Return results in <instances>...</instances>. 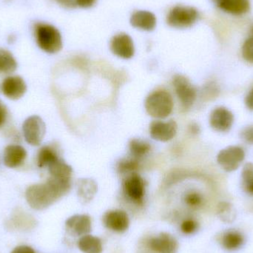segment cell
Instances as JSON below:
<instances>
[{
    "mask_svg": "<svg viewBox=\"0 0 253 253\" xmlns=\"http://www.w3.org/2000/svg\"><path fill=\"white\" fill-rule=\"evenodd\" d=\"M27 157V151L23 147L16 144L8 145L4 149V164L10 168H17L20 166Z\"/></svg>",
    "mask_w": 253,
    "mask_h": 253,
    "instance_id": "16",
    "label": "cell"
},
{
    "mask_svg": "<svg viewBox=\"0 0 253 253\" xmlns=\"http://www.w3.org/2000/svg\"><path fill=\"white\" fill-rule=\"evenodd\" d=\"M26 83L19 76L7 77L1 84L3 94L12 100H17L22 98L26 93Z\"/></svg>",
    "mask_w": 253,
    "mask_h": 253,
    "instance_id": "11",
    "label": "cell"
},
{
    "mask_svg": "<svg viewBox=\"0 0 253 253\" xmlns=\"http://www.w3.org/2000/svg\"><path fill=\"white\" fill-rule=\"evenodd\" d=\"M123 190L129 200L141 205L145 195V181L136 172L129 174L123 181Z\"/></svg>",
    "mask_w": 253,
    "mask_h": 253,
    "instance_id": "6",
    "label": "cell"
},
{
    "mask_svg": "<svg viewBox=\"0 0 253 253\" xmlns=\"http://www.w3.org/2000/svg\"><path fill=\"white\" fill-rule=\"evenodd\" d=\"M78 247L83 253H102L103 251L101 239L89 234L80 238L78 241Z\"/></svg>",
    "mask_w": 253,
    "mask_h": 253,
    "instance_id": "21",
    "label": "cell"
},
{
    "mask_svg": "<svg viewBox=\"0 0 253 253\" xmlns=\"http://www.w3.org/2000/svg\"><path fill=\"white\" fill-rule=\"evenodd\" d=\"M67 231L75 236H84L92 230V221L87 215H75L65 222Z\"/></svg>",
    "mask_w": 253,
    "mask_h": 253,
    "instance_id": "14",
    "label": "cell"
},
{
    "mask_svg": "<svg viewBox=\"0 0 253 253\" xmlns=\"http://www.w3.org/2000/svg\"><path fill=\"white\" fill-rule=\"evenodd\" d=\"M176 123L173 120L168 122L156 120L152 122L150 126V134L153 139L156 141L167 142L170 141L177 133Z\"/></svg>",
    "mask_w": 253,
    "mask_h": 253,
    "instance_id": "9",
    "label": "cell"
},
{
    "mask_svg": "<svg viewBox=\"0 0 253 253\" xmlns=\"http://www.w3.org/2000/svg\"><path fill=\"white\" fill-rule=\"evenodd\" d=\"M245 243V237L240 232L236 230H228L223 235L221 244L223 248L229 251H235L240 249Z\"/></svg>",
    "mask_w": 253,
    "mask_h": 253,
    "instance_id": "19",
    "label": "cell"
},
{
    "mask_svg": "<svg viewBox=\"0 0 253 253\" xmlns=\"http://www.w3.org/2000/svg\"><path fill=\"white\" fill-rule=\"evenodd\" d=\"M35 33L37 44L42 50L48 53H56L62 49V37L55 27L47 24H37Z\"/></svg>",
    "mask_w": 253,
    "mask_h": 253,
    "instance_id": "3",
    "label": "cell"
},
{
    "mask_svg": "<svg viewBox=\"0 0 253 253\" xmlns=\"http://www.w3.org/2000/svg\"><path fill=\"white\" fill-rule=\"evenodd\" d=\"M234 122L233 114L227 108L220 107L215 108L211 115V126L218 132H227L233 126Z\"/></svg>",
    "mask_w": 253,
    "mask_h": 253,
    "instance_id": "15",
    "label": "cell"
},
{
    "mask_svg": "<svg viewBox=\"0 0 253 253\" xmlns=\"http://www.w3.org/2000/svg\"><path fill=\"white\" fill-rule=\"evenodd\" d=\"M242 180L245 190L253 196V164L248 163L242 170Z\"/></svg>",
    "mask_w": 253,
    "mask_h": 253,
    "instance_id": "26",
    "label": "cell"
},
{
    "mask_svg": "<svg viewBox=\"0 0 253 253\" xmlns=\"http://www.w3.org/2000/svg\"><path fill=\"white\" fill-rule=\"evenodd\" d=\"M11 253H35L32 248L28 246H19L15 248Z\"/></svg>",
    "mask_w": 253,
    "mask_h": 253,
    "instance_id": "34",
    "label": "cell"
},
{
    "mask_svg": "<svg viewBox=\"0 0 253 253\" xmlns=\"http://www.w3.org/2000/svg\"><path fill=\"white\" fill-rule=\"evenodd\" d=\"M97 192V185L93 180L90 178H83L78 181L77 193L79 198L83 202H89L94 197Z\"/></svg>",
    "mask_w": 253,
    "mask_h": 253,
    "instance_id": "20",
    "label": "cell"
},
{
    "mask_svg": "<svg viewBox=\"0 0 253 253\" xmlns=\"http://www.w3.org/2000/svg\"><path fill=\"white\" fill-rule=\"evenodd\" d=\"M173 87L181 105L185 108H190L196 99V90L194 86L184 76L176 75L174 77Z\"/></svg>",
    "mask_w": 253,
    "mask_h": 253,
    "instance_id": "8",
    "label": "cell"
},
{
    "mask_svg": "<svg viewBox=\"0 0 253 253\" xmlns=\"http://www.w3.org/2000/svg\"><path fill=\"white\" fill-rule=\"evenodd\" d=\"M17 62L13 55L4 49L0 48V73L9 74L14 72Z\"/></svg>",
    "mask_w": 253,
    "mask_h": 253,
    "instance_id": "25",
    "label": "cell"
},
{
    "mask_svg": "<svg viewBox=\"0 0 253 253\" xmlns=\"http://www.w3.org/2000/svg\"><path fill=\"white\" fill-rule=\"evenodd\" d=\"M199 19V13L196 9L185 6H176L169 11L168 23L176 28L191 27Z\"/></svg>",
    "mask_w": 253,
    "mask_h": 253,
    "instance_id": "4",
    "label": "cell"
},
{
    "mask_svg": "<svg viewBox=\"0 0 253 253\" xmlns=\"http://www.w3.org/2000/svg\"><path fill=\"white\" fill-rule=\"evenodd\" d=\"M54 1L65 7H74L77 5L75 0H54Z\"/></svg>",
    "mask_w": 253,
    "mask_h": 253,
    "instance_id": "35",
    "label": "cell"
},
{
    "mask_svg": "<svg viewBox=\"0 0 253 253\" xmlns=\"http://www.w3.org/2000/svg\"><path fill=\"white\" fill-rule=\"evenodd\" d=\"M138 162H139V160L132 157L130 159H123L119 163V172L121 174H125L126 175L134 173L135 171L138 169Z\"/></svg>",
    "mask_w": 253,
    "mask_h": 253,
    "instance_id": "27",
    "label": "cell"
},
{
    "mask_svg": "<svg viewBox=\"0 0 253 253\" xmlns=\"http://www.w3.org/2000/svg\"><path fill=\"white\" fill-rule=\"evenodd\" d=\"M251 36H253V28H252V30H251Z\"/></svg>",
    "mask_w": 253,
    "mask_h": 253,
    "instance_id": "37",
    "label": "cell"
},
{
    "mask_svg": "<svg viewBox=\"0 0 253 253\" xmlns=\"http://www.w3.org/2000/svg\"><path fill=\"white\" fill-rule=\"evenodd\" d=\"M25 141L32 146L41 144L45 135L46 126L44 121L38 116L27 119L22 126Z\"/></svg>",
    "mask_w": 253,
    "mask_h": 253,
    "instance_id": "5",
    "label": "cell"
},
{
    "mask_svg": "<svg viewBox=\"0 0 253 253\" xmlns=\"http://www.w3.org/2000/svg\"><path fill=\"white\" fill-rule=\"evenodd\" d=\"M213 1H215V3H217L218 1H219V0H213Z\"/></svg>",
    "mask_w": 253,
    "mask_h": 253,
    "instance_id": "38",
    "label": "cell"
},
{
    "mask_svg": "<svg viewBox=\"0 0 253 253\" xmlns=\"http://www.w3.org/2000/svg\"><path fill=\"white\" fill-rule=\"evenodd\" d=\"M199 227V224L193 219H186L181 223V230L183 233L187 235L193 234Z\"/></svg>",
    "mask_w": 253,
    "mask_h": 253,
    "instance_id": "30",
    "label": "cell"
},
{
    "mask_svg": "<svg viewBox=\"0 0 253 253\" xmlns=\"http://www.w3.org/2000/svg\"><path fill=\"white\" fill-rule=\"evenodd\" d=\"M242 55L245 60L253 63V36H251L244 43Z\"/></svg>",
    "mask_w": 253,
    "mask_h": 253,
    "instance_id": "29",
    "label": "cell"
},
{
    "mask_svg": "<svg viewBox=\"0 0 253 253\" xmlns=\"http://www.w3.org/2000/svg\"><path fill=\"white\" fill-rule=\"evenodd\" d=\"M129 149L131 156L140 160L150 151L151 147L147 141L139 138H133L129 142Z\"/></svg>",
    "mask_w": 253,
    "mask_h": 253,
    "instance_id": "24",
    "label": "cell"
},
{
    "mask_svg": "<svg viewBox=\"0 0 253 253\" xmlns=\"http://www.w3.org/2000/svg\"><path fill=\"white\" fill-rule=\"evenodd\" d=\"M146 111L150 117L158 120H164L169 117L173 109V100L169 92L158 90L152 92L147 99Z\"/></svg>",
    "mask_w": 253,
    "mask_h": 253,
    "instance_id": "2",
    "label": "cell"
},
{
    "mask_svg": "<svg viewBox=\"0 0 253 253\" xmlns=\"http://www.w3.org/2000/svg\"><path fill=\"white\" fill-rule=\"evenodd\" d=\"M242 138L247 143L253 144V126H248L242 131Z\"/></svg>",
    "mask_w": 253,
    "mask_h": 253,
    "instance_id": "31",
    "label": "cell"
},
{
    "mask_svg": "<svg viewBox=\"0 0 253 253\" xmlns=\"http://www.w3.org/2000/svg\"><path fill=\"white\" fill-rule=\"evenodd\" d=\"M60 159L57 150L50 145L44 146L40 149L37 157V163L40 168H48L51 164Z\"/></svg>",
    "mask_w": 253,
    "mask_h": 253,
    "instance_id": "22",
    "label": "cell"
},
{
    "mask_svg": "<svg viewBox=\"0 0 253 253\" xmlns=\"http://www.w3.org/2000/svg\"><path fill=\"white\" fill-rule=\"evenodd\" d=\"M7 109L5 105L0 102V127L4 126L7 120Z\"/></svg>",
    "mask_w": 253,
    "mask_h": 253,
    "instance_id": "32",
    "label": "cell"
},
{
    "mask_svg": "<svg viewBox=\"0 0 253 253\" xmlns=\"http://www.w3.org/2000/svg\"><path fill=\"white\" fill-rule=\"evenodd\" d=\"M216 4L226 13L233 15L245 14L251 8L249 0H219Z\"/></svg>",
    "mask_w": 253,
    "mask_h": 253,
    "instance_id": "18",
    "label": "cell"
},
{
    "mask_svg": "<svg viewBox=\"0 0 253 253\" xmlns=\"http://www.w3.org/2000/svg\"><path fill=\"white\" fill-rule=\"evenodd\" d=\"M130 23L134 28L144 31H152L156 27V16L150 12L139 10L131 16Z\"/></svg>",
    "mask_w": 253,
    "mask_h": 253,
    "instance_id": "17",
    "label": "cell"
},
{
    "mask_svg": "<svg viewBox=\"0 0 253 253\" xmlns=\"http://www.w3.org/2000/svg\"><path fill=\"white\" fill-rule=\"evenodd\" d=\"M184 202L187 206L192 208H198L202 206L204 198L200 193L197 191H189L186 193L184 198Z\"/></svg>",
    "mask_w": 253,
    "mask_h": 253,
    "instance_id": "28",
    "label": "cell"
},
{
    "mask_svg": "<svg viewBox=\"0 0 253 253\" xmlns=\"http://www.w3.org/2000/svg\"><path fill=\"white\" fill-rule=\"evenodd\" d=\"M245 158L243 149L237 146H230L219 152L217 161L224 170L232 172L239 168Z\"/></svg>",
    "mask_w": 253,
    "mask_h": 253,
    "instance_id": "7",
    "label": "cell"
},
{
    "mask_svg": "<svg viewBox=\"0 0 253 253\" xmlns=\"http://www.w3.org/2000/svg\"><path fill=\"white\" fill-rule=\"evenodd\" d=\"M152 251L156 253H176L178 244L175 238L168 233H162L149 242Z\"/></svg>",
    "mask_w": 253,
    "mask_h": 253,
    "instance_id": "13",
    "label": "cell"
},
{
    "mask_svg": "<svg viewBox=\"0 0 253 253\" xmlns=\"http://www.w3.org/2000/svg\"><path fill=\"white\" fill-rule=\"evenodd\" d=\"M111 49L116 56L125 59H130L135 53L133 42L126 34H118L112 39Z\"/></svg>",
    "mask_w": 253,
    "mask_h": 253,
    "instance_id": "12",
    "label": "cell"
},
{
    "mask_svg": "<svg viewBox=\"0 0 253 253\" xmlns=\"http://www.w3.org/2000/svg\"><path fill=\"white\" fill-rule=\"evenodd\" d=\"M50 176L57 178H72L73 169L62 159H58L48 167Z\"/></svg>",
    "mask_w": 253,
    "mask_h": 253,
    "instance_id": "23",
    "label": "cell"
},
{
    "mask_svg": "<svg viewBox=\"0 0 253 253\" xmlns=\"http://www.w3.org/2000/svg\"><path fill=\"white\" fill-rule=\"evenodd\" d=\"M71 188V178L50 176L42 184L31 185L27 189L25 198L31 208L46 209L67 194Z\"/></svg>",
    "mask_w": 253,
    "mask_h": 253,
    "instance_id": "1",
    "label": "cell"
},
{
    "mask_svg": "<svg viewBox=\"0 0 253 253\" xmlns=\"http://www.w3.org/2000/svg\"><path fill=\"white\" fill-rule=\"evenodd\" d=\"M96 0H75L76 4L82 7H90L93 6Z\"/></svg>",
    "mask_w": 253,
    "mask_h": 253,
    "instance_id": "33",
    "label": "cell"
},
{
    "mask_svg": "<svg viewBox=\"0 0 253 253\" xmlns=\"http://www.w3.org/2000/svg\"><path fill=\"white\" fill-rule=\"evenodd\" d=\"M245 103L249 109L253 110V88L248 93L245 99Z\"/></svg>",
    "mask_w": 253,
    "mask_h": 253,
    "instance_id": "36",
    "label": "cell"
},
{
    "mask_svg": "<svg viewBox=\"0 0 253 253\" xmlns=\"http://www.w3.org/2000/svg\"><path fill=\"white\" fill-rule=\"evenodd\" d=\"M103 222L107 228L117 233H124L129 225L127 214L121 210L108 211L104 215Z\"/></svg>",
    "mask_w": 253,
    "mask_h": 253,
    "instance_id": "10",
    "label": "cell"
}]
</instances>
